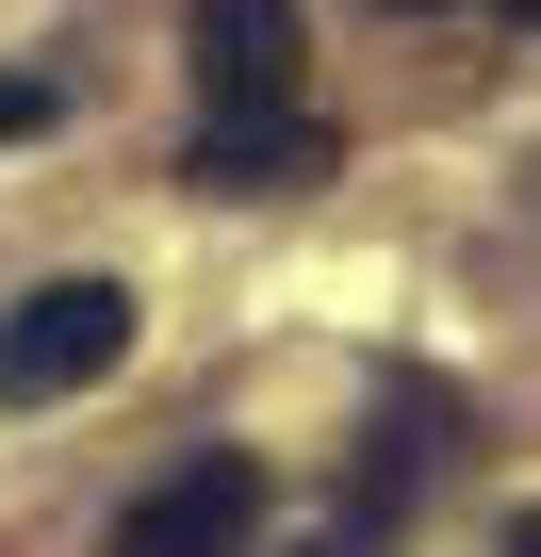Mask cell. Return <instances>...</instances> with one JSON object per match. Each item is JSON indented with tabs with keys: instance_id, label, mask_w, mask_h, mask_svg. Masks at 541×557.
<instances>
[{
	"instance_id": "5b68a950",
	"label": "cell",
	"mask_w": 541,
	"mask_h": 557,
	"mask_svg": "<svg viewBox=\"0 0 541 557\" xmlns=\"http://www.w3.org/2000/svg\"><path fill=\"white\" fill-rule=\"evenodd\" d=\"M508 557H541V508H525V524H508Z\"/></svg>"
},
{
	"instance_id": "7a4b0ae2",
	"label": "cell",
	"mask_w": 541,
	"mask_h": 557,
	"mask_svg": "<svg viewBox=\"0 0 541 557\" xmlns=\"http://www.w3.org/2000/svg\"><path fill=\"white\" fill-rule=\"evenodd\" d=\"M132 361V296L115 278H34L0 312V410H50V394H99Z\"/></svg>"
},
{
	"instance_id": "6da1fadb",
	"label": "cell",
	"mask_w": 541,
	"mask_h": 557,
	"mask_svg": "<svg viewBox=\"0 0 541 557\" xmlns=\"http://www.w3.org/2000/svg\"><path fill=\"white\" fill-rule=\"evenodd\" d=\"M197 197H280L312 181V115H296V0H197Z\"/></svg>"
},
{
	"instance_id": "277c9868",
	"label": "cell",
	"mask_w": 541,
	"mask_h": 557,
	"mask_svg": "<svg viewBox=\"0 0 541 557\" xmlns=\"http://www.w3.org/2000/svg\"><path fill=\"white\" fill-rule=\"evenodd\" d=\"M34 115H50V83H0V132H34Z\"/></svg>"
},
{
	"instance_id": "3957f363",
	"label": "cell",
	"mask_w": 541,
	"mask_h": 557,
	"mask_svg": "<svg viewBox=\"0 0 541 557\" xmlns=\"http://www.w3.org/2000/svg\"><path fill=\"white\" fill-rule=\"evenodd\" d=\"M246 541H262V459H181L115 524V557H246Z\"/></svg>"
},
{
	"instance_id": "8992f818",
	"label": "cell",
	"mask_w": 541,
	"mask_h": 557,
	"mask_svg": "<svg viewBox=\"0 0 541 557\" xmlns=\"http://www.w3.org/2000/svg\"><path fill=\"white\" fill-rule=\"evenodd\" d=\"M492 17H525V34H541V0H492Z\"/></svg>"
},
{
	"instance_id": "52a82bcc",
	"label": "cell",
	"mask_w": 541,
	"mask_h": 557,
	"mask_svg": "<svg viewBox=\"0 0 541 557\" xmlns=\"http://www.w3.org/2000/svg\"><path fill=\"white\" fill-rule=\"evenodd\" d=\"M394 17H427V0H394Z\"/></svg>"
}]
</instances>
